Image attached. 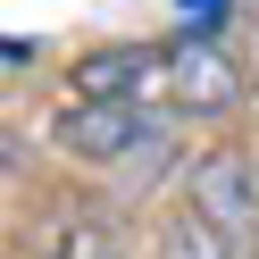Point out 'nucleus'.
<instances>
[{"mask_svg": "<svg viewBox=\"0 0 259 259\" xmlns=\"http://www.w3.org/2000/svg\"><path fill=\"white\" fill-rule=\"evenodd\" d=\"M59 142L75 159H159L167 142V117H151V101H101V109H67L59 117Z\"/></svg>", "mask_w": 259, "mask_h": 259, "instance_id": "nucleus-1", "label": "nucleus"}, {"mask_svg": "<svg viewBox=\"0 0 259 259\" xmlns=\"http://www.w3.org/2000/svg\"><path fill=\"white\" fill-rule=\"evenodd\" d=\"M167 101H176V109H201V117H226V109L242 101V67H234V51H226V42H209V34L167 42Z\"/></svg>", "mask_w": 259, "mask_h": 259, "instance_id": "nucleus-2", "label": "nucleus"}, {"mask_svg": "<svg viewBox=\"0 0 259 259\" xmlns=\"http://www.w3.org/2000/svg\"><path fill=\"white\" fill-rule=\"evenodd\" d=\"M192 218H209L234 251H259V184H251V167L226 159V151H209L192 167Z\"/></svg>", "mask_w": 259, "mask_h": 259, "instance_id": "nucleus-3", "label": "nucleus"}, {"mask_svg": "<svg viewBox=\"0 0 259 259\" xmlns=\"http://www.w3.org/2000/svg\"><path fill=\"white\" fill-rule=\"evenodd\" d=\"M167 92V51H142V42H117V51H84L75 59V101H151Z\"/></svg>", "mask_w": 259, "mask_h": 259, "instance_id": "nucleus-4", "label": "nucleus"}, {"mask_svg": "<svg viewBox=\"0 0 259 259\" xmlns=\"http://www.w3.org/2000/svg\"><path fill=\"white\" fill-rule=\"evenodd\" d=\"M167 259H242L209 218H167Z\"/></svg>", "mask_w": 259, "mask_h": 259, "instance_id": "nucleus-5", "label": "nucleus"}, {"mask_svg": "<svg viewBox=\"0 0 259 259\" xmlns=\"http://www.w3.org/2000/svg\"><path fill=\"white\" fill-rule=\"evenodd\" d=\"M184 25H192V34H209V42H218V25H226V0H184Z\"/></svg>", "mask_w": 259, "mask_h": 259, "instance_id": "nucleus-6", "label": "nucleus"}, {"mask_svg": "<svg viewBox=\"0 0 259 259\" xmlns=\"http://www.w3.org/2000/svg\"><path fill=\"white\" fill-rule=\"evenodd\" d=\"M251 75H259V17H251Z\"/></svg>", "mask_w": 259, "mask_h": 259, "instance_id": "nucleus-7", "label": "nucleus"}, {"mask_svg": "<svg viewBox=\"0 0 259 259\" xmlns=\"http://www.w3.org/2000/svg\"><path fill=\"white\" fill-rule=\"evenodd\" d=\"M67 259H109V251H67Z\"/></svg>", "mask_w": 259, "mask_h": 259, "instance_id": "nucleus-8", "label": "nucleus"}]
</instances>
